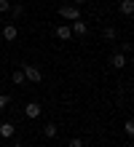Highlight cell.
Masks as SVG:
<instances>
[{"label":"cell","mask_w":134,"mask_h":147,"mask_svg":"<svg viewBox=\"0 0 134 147\" xmlns=\"http://www.w3.org/2000/svg\"><path fill=\"white\" fill-rule=\"evenodd\" d=\"M14 147H24V142H14Z\"/></svg>","instance_id":"obj_20"},{"label":"cell","mask_w":134,"mask_h":147,"mask_svg":"<svg viewBox=\"0 0 134 147\" xmlns=\"http://www.w3.org/2000/svg\"><path fill=\"white\" fill-rule=\"evenodd\" d=\"M123 131H126V136L134 134V120H126V123H123Z\"/></svg>","instance_id":"obj_14"},{"label":"cell","mask_w":134,"mask_h":147,"mask_svg":"<svg viewBox=\"0 0 134 147\" xmlns=\"http://www.w3.org/2000/svg\"><path fill=\"white\" fill-rule=\"evenodd\" d=\"M14 131H16V126L11 123V120H3V123H0V136H3V139H11Z\"/></svg>","instance_id":"obj_4"},{"label":"cell","mask_w":134,"mask_h":147,"mask_svg":"<svg viewBox=\"0 0 134 147\" xmlns=\"http://www.w3.org/2000/svg\"><path fill=\"white\" fill-rule=\"evenodd\" d=\"M3 38H5L8 43H14L16 38H19V30H16V24H5V27H3Z\"/></svg>","instance_id":"obj_5"},{"label":"cell","mask_w":134,"mask_h":147,"mask_svg":"<svg viewBox=\"0 0 134 147\" xmlns=\"http://www.w3.org/2000/svg\"><path fill=\"white\" fill-rule=\"evenodd\" d=\"M43 134H46V136H48V139H54V136H56V134H59V128H56V126H54V123H46V126H43Z\"/></svg>","instance_id":"obj_10"},{"label":"cell","mask_w":134,"mask_h":147,"mask_svg":"<svg viewBox=\"0 0 134 147\" xmlns=\"http://www.w3.org/2000/svg\"><path fill=\"white\" fill-rule=\"evenodd\" d=\"M11 80H14L16 86H22V83H24V72H22V70H14V72H11Z\"/></svg>","instance_id":"obj_11"},{"label":"cell","mask_w":134,"mask_h":147,"mask_svg":"<svg viewBox=\"0 0 134 147\" xmlns=\"http://www.w3.org/2000/svg\"><path fill=\"white\" fill-rule=\"evenodd\" d=\"M22 72H24V80H32V83H40L43 80V72L35 64H22Z\"/></svg>","instance_id":"obj_2"},{"label":"cell","mask_w":134,"mask_h":147,"mask_svg":"<svg viewBox=\"0 0 134 147\" xmlns=\"http://www.w3.org/2000/svg\"><path fill=\"white\" fill-rule=\"evenodd\" d=\"M59 16L62 19H67V22H75V19H80V5H62L59 8Z\"/></svg>","instance_id":"obj_1"},{"label":"cell","mask_w":134,"mask_h":147,"mask_svg":"<svg viewBox=\"0 0 134 147\" xmlns=\"http://www.w3.org/2000/svg\"><path fill=\"white\" fill-rule=\"evenodd\" d=\"M121 13L123 16H131L134 13V0H121Z\"/></svg>","instance_id":"obj_9"},{"label":"cell","mask_w":134,"mask_h":147,"mask_svg":"<svg viewBox=\"0 0 134 147\" xmlns=\"http://www.w3.org/2000/svg\"><path fill=\"white\" fill-rule=\"evenodd\" d=\"M40 112H43V107L38 105V102H27V107H24V115L30 118V120H35V118H40Z\"/></svg>","instance_id":"obj_3"},{"label":"cell","mask_w":134,"mask_h":147,"mask_svg":"<svg viewBox=\"0 0 134 147\" xmlns=\"http://www.w3.org/2000/svg\"><path fill=\"white\" fill-rule=\"evenodd\" d=\"M8 102H11V96H5V94H0V110L8 107Z\"/></svg>","instance_id":"obj_16"},{"label":"cell","mask_w":134,"mask_h":147,"mask_svg":"<svg viewBox=\"0 0 134 147\" xmlns=\"http://www.w3.org/2000/svg\"><path fill=\"white\" fill-rule=\"evenodd\" d=\"M56 38L59 40H70V38H73V30H70L67 24H59V27H56Z\"/></svg>","instance_id":"obj_8"},{"label":"cell","mask_w":134,"mask_h":147,"mask_svg":"<svg viewBox=\"0 0 134 147\" xmlns=\"http://www.w3.org/2000/svg\"><path fill=\"white\" fill-rule=\"evenodd\" d=\"M102 38L105 40H115V27H105L102 30Z\"/></svg>","instance_id":"obj_12"},{"label":"cell","mask_w":134,"mask_h":147,"mask_svg":"<svg viewBox=\"0 0 134 147\" xmlns=\"http://www.w3.org/2000/svg\"><path fill=\"white\" fill-rule=\"evenodd\" d=\"M110 64L115 67V70H123V67H126V54H118V51H115V54L110 56Z\"/></svg>","instance_id":"obj_7"},{"label":"cell","mask_w":134,"mask_h":147,"mask_svg":"<svg viewBox=\"0 0 134 147\" xmlns=\"http://www.w3.org/2000/svg\"><path fill=\"white\" fill-rule=\"evenodd\" d=\"M67 147H83V139H78V136H73V139H70V144Z\"/></svg>","instance_id":"obj_17"},{"label":"cell","mask_w":134,"mask_h":147,"mask_svg":"<svg viewBox=\"0 0 134 147\" xmlns=\"http://www.w3.org/2000/svg\"><path fill=\"white\" fill-rule=\"evenodd\" d=\"M5 11H11V0H0V13H5Z\"/></svg>","instance_id":"obj_15"},{"label":"cell","mask_w":134,"mask_h":147,"mask_svg":"<svg viewBox=\"0 0 134 147\" xmlns=\"http://www.w3.org/2000/svg\"><path fill=\"white\" fill-rule=\"evenodd\" d=\"M121 54H131V43H121Z\"/></svg>","instance_id":"obj_18"},{"label":"cell","mask_w":134,"mask_h":147,"mask_svg":"<svg viewBox=\"0 0 134 147\" xmlns=\"http://www.w3.org/2000/svg\"><path fill=\"white\" fill-rule=\"evenodd\" d=\"M80 3H86V0H73V5H80Z\"/></svg>","instance_id":"obj_19"},{"label":"cell","mask_w":134,"mask_h":147,"mask_svg":"<svg viewBox=\"0 0 134 147\" xmlns=\"http://www.w3.org/2000/svg\"><path fill=\"white\" fill-rule=\"evenodd\" d=\"M11 11H14V19H22L24 16V5H14Z\"/></svg>","instance_id":"obj_13"},{"label":"cell","mask_w":134,"mask_h":147,"mask_svg":"<svg viewBox=\"0 0 134 147\" xmlns=\"http://www.w3.org/2000/svg\"><path fill=\"white\" fill-rule=\"evenodd\" d=\"M70 30H73V35L83 38L86 32H88V24H86V22H80V19H75V22H73V27H70Z\"/></svg>","instance_id":"obj_6"}]
</instances>
